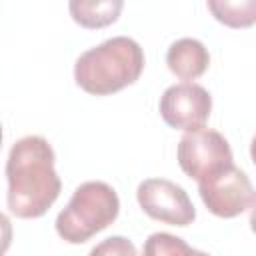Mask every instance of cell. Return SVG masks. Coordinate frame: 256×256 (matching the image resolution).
Here are the masks:
<instances>
[{"mask_svg": "<svg viewBox=\"0 0 256 256\" xmlns=\"http://www.w3.org/2000/svg\"><path fill=\"white\" fill-rule=\"evenodd\" d=\"M144 254H148V256H184V254H200V250H194L182 238H176L166 232H156L148 238V242L144 246Z\"/></svg>", "mask_w": 256, "mask_h": 256, "instance_id": "obj_11", "label": "cell"}, {"mask_svg": "<svg viewBox=\"0 0 256 256\" xmlns=\"http://www.w3.org/2000/svg\"><path fill=\"white\" fill-rule=\"evenodd\" d=\"M178 164L196 182L230 166L232 150L228 140L210 128L190 130L180 138L178 144Z\"/></svg>", "mask_w": 256, "mask_h": 256, "instance_id": "obj_4", "label": "cell"}, {"mask_svg": "<svg viewBox=\"0 0 256 256\" xmlns=\"http://www.w3.org/2000/svg\"><path fill=\"white\" fill-rule=\"evenodd\" d=\"M120 210L118 194L106 182L80 184L56 218V232L68 244H82L108 228Z\"/></svg>", "mask_w": 256, "mask_h": 256, "instance_id": "obj_3", "label": "cell"}, {"mask_svg": "<svg viewBox=\"0 0 256 256\" xmlns=\"http://www.w3.org/2000/svg\"><path fill=\"white\" fill-rule=\"evenodd\" d=\"M124 0H68L70 16L82 28H106L122 12Z\"/></svg>", "mask_w": 256, "mask_h": 256, "instance_id": "obj_9", "label": "cell"}, {"mask_svg": "<svg viewBox=\"0 0 256 256\" xmlns=\"http://www.w3.org/2000/svg\"><path fill=\"white\" fill-rule=\"evenodd\" d=\"M92 254H128V256H134L136 254V248L126 240V238H120V236H114V238H108L104 240L100 246L92 248Z\"/></svg>", "mask_w": 256, "mask_h": 256, "instance_id": "obj_12", "label": "cell"}, {"mask_svg": "<svg viewBox=\"0 0 256 256\" xmlns=\"http://www.w3.org/2000/svg\"><path fill=\"white\" fill-rule=\"evenodd\" d=\"M212 110V98L208 90L194 82H180L160 98V114L164 122L178 130H198L206 124Z\"/></svg>", "mask_w": 256, "mask_h": 256, "instance_id": "obj_7", "label": "cell"}, {"mask_svg": "<svg viewBox=\"0 0 256 256\" xmlns=\"http://www.w3.org/2000/svg\"><path fill=\"white\" fill-rule=\"evenodd\" d=\"M250 156H252V162L256 164V136L252 138V144H250Z\"/></svg>", "mask_w": 256, "mask_h": 256, "instance_id": "obj_14", "label": "cell"}, {"mask_svg": "<svg viewBox=\"0 0 256 256\" xmlns=\"http://www.w3.org/2000/svg\"><path fill=\"white\" fill-rule=\"evenodd\" d=\"M136 198L144 214L150 218L170 224V226H188L196 218L194 204L182 186L164 180V178H148L138 190Z\"/></svg>", "mask_w": 256, "mask_h": 256, "instance_id": "obj_6", "label": "cell"}, {"mask_svg": "<svg viewBox=\"0 0 256 256\" xmlns=\"http://www.w3.org/2000/svg\"><path fill=\"white\" fill-rule=\"evenodd\" d=\"M144 70L140 44L126 36H116L96 48L86 50L74 66L76 84L94 96L114 94L134 84Z\"/></svg>", "mask_w": 256, "mask_h": 256, "instance_id": "obj_2", "label": "cell"}, {"mask_svg": "<svg viewBox=\"0 0 256 256\" xmlns=\"http://www.w3.org/2000/svg\"><path fill=\"white\" fill-rule=\"evenodd\" d=\"M210 14L228 28H250L256 24V0H206Z\"/></svg>", "mask_w": 256, "mask_h": 256, "instance_id": "obj_10", "label": "cell"}, {"mask_svg": "<svg viewBox=\"0 0 256 256\" xmlns=\"http://www.w3.org/2000/svg\"><path fill=\"white\" fill-rule=\"evenodd\" d=\"M8 208L16 218H40L56 202L62 182L54 170V150L42 136L14 142L6 162Z\"/></svg>", "mask_w": 256, "mask_h": 256, "instance_id": "obj_1", "label": "cell"}, {"mask_svg": "<svg viewBox=\"0 0 256 256\" xmlns=\"http://www.w3.org/2000/svg\"><path fill=\"white\" fill-rule=\"evenodd\" d=\"M250 228L256 234V192H254V198H252V204H250Z\"/></svg>", "mask_w": 256, "mask_h": 256, "instance_id": "obj_13", "label": "cell"}, {"mask_svg": "<svg viewBox=\"0 0 256 256\" xmlns=\"http://www.w3.org/2000/svg\"><path fill=\"white\" fill-rule=\"evenodd\" d=\"M166 64L170 72L176 74L180 80H196L206 72L210 64V54L200 40L180 38L168 48Z\"/></svg>", "mask_w": 256, "mask_h": 256, "instance_id": "obj_8", "label": "cell"}, {"mask_svg": "<svg viewBox=\"0 0 256 256\" xmlns=\"http://www.w3.org/2000/svg\"><path fill=\"white\" fill-rule=\"evenodd\" d=\"M198 192L206 208L218 218L240 216L254 198L248 176L234 164L198 180Z\"/></svg>", "mask_w": 256, "mask_h": 256, "instance_id": "obj_5", "label": "cell"}]
</instances>
